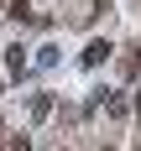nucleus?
Wrapping results in <instances>:
<instances>
[{
	"label": "nucleus",
	"instance_id": "nucleus-1",
	"mask_svg": "<svg viewBox=\"0 0 141 151\" xmlns=\"http://www.w3.org/2000/svg\"><path fill=\"white\" fill-rule=\"evenodd\" d=\"M105 52H110V42H89V52H84V63H99Z\"/></svg>",
	"mask_w": 141,
	"mask_h": 151
}]
</instances>
